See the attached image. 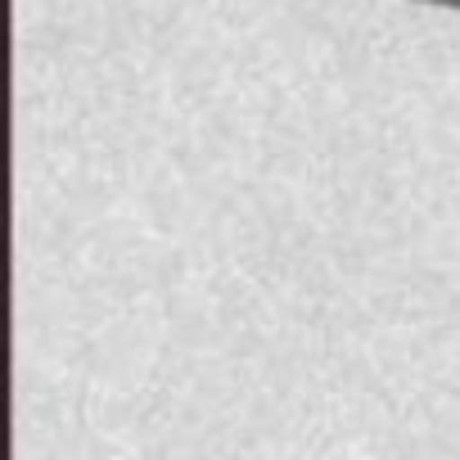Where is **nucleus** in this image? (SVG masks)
I'll return each instance as SVG.
<instances>
[{
	"mask_svg": "<svg viewBox=\"0 0 460 460\" xmlns=\"http://www.w3.org/2000/svg\"><path fill=\"white\" fill-rule=\"evenodd\" d=\"M424 5H447V10H460V0H424Z\"/></svg>",
	"mask_w": 460,
	"mask_h": 460,
	"instance_id": "nucleus-1",
	"label": "nucleus"
}]
</instances>
